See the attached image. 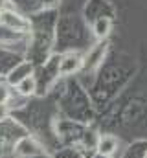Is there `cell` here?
I'll return each instance as SVG.
<instances>
[{"label":"cell","instance_id":"1","mask_svg":"<svg viewBox=\"0 0 147 158\" xmlns=\"http://www.w3.org/2000/svg\"><path fill=\"white\" fill-rule=\"evenodd\" d=\"M0 24L7 26L9 30H15V31L30 30V22L24 17H20L19 13H13V11H0Z\"/></svg>","mask_w":147,"mask_h":158},{"label":"cell","instance_id":"2","mask_svg":"<svg viewBox=\"0 0 147 158\" xmlns=\"http://www.w3.org/2000/svg\"><path fill=\"white\" fill-rule=\"evenodd\" d=\"M83 66V57L77 55V53H68L61 59L59 63V74L63 76H70L74 72H79Z\"/></svg>","mask_w":147,"mask_h":158},{"label":"cell","instance_id":"3","mask_svg":"<svg viewBox=\"0 0 147 158\" xmlns=\"http://www.w3.org/2000/svg\"><path fill=\"white\" fill-rule=\"evenodd\" d=\"M15 153L20 155V156H30L32 158V156L40 155V153H42V147L37 143L33 138H24V140H20V142L17 143Z\"/></svg>","mask_w":147,"mask_h":158},{"label":"cell","instance_id":"4","mask_svg":"<svg viewBox=\"0 0 147 158\" xmlns=\"http://www.w3.org/2000/svg\"><path fill=\"white\" fill-rule=\"evenodd\" d=\"M96 149H98V153L103 155V156H112V155L118 151V138L112 136V134H103V136H99Z\"/></svg>","mask_w":147,"mask_h":158},{"label":"cell","instance_id":"5","mask_svg":"<svg viewBox=\"0 0 147 158\" xmlns=\"http://www.w3.org/2000/svg\"><path fill=\"white\" fill-rule=\"evenodd\" d=\"M110 30H112V20H110L109 17H99V19L94 22V28H92V31H94V35H96L98 39L109 37Z\"/></svg>","mask_w":147,"mask_h":158},{"label":"cell","instance_id":"6","mask_svg":"<svg viewBox=\"0 0 147 158\" xmlns=\"http://www.w3.org/2000/svg\"><path fill=\"white\" fill-rule=\"evenodd\" d=\"M37 88V81L33 76H28V77H24L19 85H17V92L20 94V96H32L33 92H35Z\"/></svg>","mask_w":147,"mask_h":158},{"label":"cell","instance_id":"7","mask_svg":"<svg viewBox=\"0 0 147 158\" xmlns=\"http://www.w3.org/2000/svg\"><path fill=\"white\" fill-rule=\"evenodd\" d=\"M7 99H9V92H7V88L4 85H0V107H4Z\"/></svg>","mask_w":147,"mask_h":158},{"label":"cell","instance_id":"8","mask_svg":"<svg viewBox=\"0 0 147 158\" xmlns=\"http://www.w3.org/2000/svg\"><path fill=\"white\" fill-rule=\"evenodd\" d=\"M6 116V109L4 107H0V118H4Z\"/></svg>","mask_w":147,"mask_h":158}]
</instances>
